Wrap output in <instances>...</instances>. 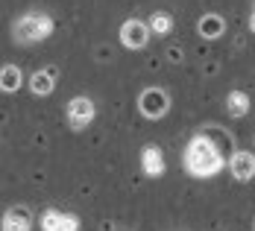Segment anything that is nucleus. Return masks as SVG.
Wrapping results in <instances>:
<instances>
[{
    "mask_svg": "<svg viewBox=\"0 0 255 231\" xmlns=\"http://www.w3.org/2000/svg\"><path fill=\"white\" fill-rule=\"evenodd\" d=\"M185 167L191 176L197 179H211L226 167V155L223 147H217V141L211 135H197L188 147H185Z\"/></svg>",
    "mask_w": 255,
    "mask_h": 231,
    "instance_id": "1",
    "label": "nucleus"
},
{
    "mask_svg": "<svg viewBox=\"0 0 255 231\" xmlns=\"http://www.w3.org/2000/svg\"><path fill=\"white\" fill-rule=\"evenodd\" d=\"M53 29H56V24H53V18L47 12H26L12 24V35L21 44H38V41L50 38Z\"/></svg>",
    "mask_w": 255,
    "mask_h": 231,
    "instance_id": "2",
    "label": "nucleus"
},
{
    "mask_svg": "<svg viewBox=\"0 0 255 231\" xmlns=\"http://www.w3.org/2000/svg\"><path fill=\"white\" fill-rule=\"evenodd\" d=\"M138 111L147 117V120H158V117H164L167 111H170V97H167V91L164 88H144L141 91V97H138Z\"/></svg>",
    "mask_w": 255,
    "mask_h": 231,
    "instance_id": "3",
    "label": "nucleus"
},
{
    "mask_svg": "<svg viewBox=\"0 0 255 231\" xmlns=\"http://www.w3.org/2000/svg\"><path fill=\"white\" fill-rule=\"evenodd\" d=\"M121 41H124L127 50H144L150 44V26L144 21H138V18H129L121 26Z\"/></svg>",
    "mask_w": 255,
    "mask_h": 231,
    "instance_id": "4",
    "label": "nucleus"
},
{
    "mask_svg": "<svg viewBox=\"0 0 255 231\" xmlns=\"http://www.w3.org/2000/svg\"><path fill=\"white\" fill-rule=\"evenodd\" d=\"M65 114H68V123L74 129H85L94 120L97 108H94V100H88V97H74L68 103V108H65Z\"/></svg>",
    "mask_w": 255,
    "mask_h": 231,
    "instance_id": "5",
    "label": "nucleus"
},
{
    "mask_svg": "<svg viewBox=\"0 0 255 231\" xmlns=\"http://www.w3.org/2000/svg\"><path fill=\"white\" fill-rule=\"evenodd\" d=\"M229 173L235 181H253L255 179V155L247 150H238L229 155Z\"/></svg>",
    "mask_w": 255,
    "mask_h": 231,
    "instance_id": "6",
    "label": "nucleus"
},
{
    "mask_svg": "<svg viewBox=\"0 0 255 231\" xmlns=\"http://www.w3.org/2000/svg\"><path fill=\"white\" fill-rule=\"evenodd\" d=\"M0 231H32V211L26 205L9 208L0 220Z\"/></svg>",
    "mask_w": 255,
    "mask_h": 231,
    "instance_id": "7",
    "label": "nucleus"
},
{
    "mask_svg": "<svg viewBox=\"0 0 255 231\" xmlns=\"http://www.w3.org/2000/svg\"><path fill=\"white\" fill-rule=\"evenodd\" d=\"M141 170L150 176V179H158V176H164V153L158 150V147H144L141 150Z\"/></svg>",
    "mask_w": 255,
    "mask_h": 231,
    "instance_id": "8",
    "label": "nucleus"
},
{
    "mask_svg": "<svg viewBox=\"0 0 255 231\" xmlns=\"http://www.w3.org/2000/svg\"><path fill=\"white\" fill-rule=\"evenodd\" d=\"M197 32L203 35L205 41H214V38H220V35L226 32V21H223L217 12H208V15H203V18H200Z\"/></svg>",
    "mask_w": 255,
    "mask_h": 231,
    "instance_id": "9",
    "label": "nucleus"
},
{
    "mask_svg": "<svg viewBox=\"0 0 255 231\" xmlns=\"http://www.w3.org/2000/svg\"><path fill=\"white\" fill-rule=\"evenodd\" d=\"M29 88H32L35 97H47V94H53V88H56V71H53V68H44V71L32 74Z\"/></svg>",
    "mask_w": 255,
    "mask_h": 231,
    "instance_id": "10",
    "label": "nucleus"
},
{
    "mask_svg": "<svg viewBox=\"0 0 255 231\" xmlns=\"http://www.w3.org/2000/svg\"><path fill=\"white\" fill-rule=\"evenodd\" d=\"M250 94L247 91H229V97H226V111H229L232 117H247L250 114Z\"/></svg>",
    "mask_w": 255,
    "mask_h": 231,
    "instance_id": "11",
    "label": "nucleus"
},
{
    "mask_svg": "<svg viewBox=\"0 0 255 231\" xmlns=\"http://www.w3.org/2000/svg\"><path fill=\"white\" fill-rule=\"evenodd\" d=\"M21 68L18 65H3L0 68V91H6V94H12V91H18L21 88Z\"/></svg>",
    "mask_w": 255,
    "mask_h": 231,
    "instance_id": "12",
    "label": "nucleus"
},
{
    "mask_svg": "<svg viewBox=\"0 0 255 231\" xmlns=\"http://www.w3.org/2000/svg\"><path fill=\"white\" fill-rule=\"evenodd\" d=\"M147 26H150V32H155V35H170V29H173V18H170L167 12H153L150 21H147Z\"/></svg>",
    "mask_w": 255,
    "mask_h": 231,
    "instance_id": "13",
    "label": "nucleus"
},
{
    "mask_svg": "<svg viewBox=\"0 0 255 231\" xmlns=\"http://www.w3.org/2000/svg\"><path fill=\"white\" fill-rule=\"evenodd\" d=\"M62 220H65L62 211H44L41 214V231H62Z\"/></svg>",
    "mask_w": 255,
    "mask_h": 231,
    "instance_id": "14",
    "label": "nucleus"
},
{
    "mask_svg": "<svg viewBox=\"0 0 255 231\" xmlns=\"http://www.w3.org/2000/svg\"><path fill=\"white\" fill-rule=\"evenodd\" d=\"M79 229V217L77 214H65V220H62V231H77Z\"/></svg>",
    "mask_w": 255,
    "mask_h": 231,
    "instance_id": "15",
    "label": "nucleus"
},
{
    "mask_svg": "<svg viewBox=\"0 0 255 231\" xmlns=\"http://www.w3.org/2000/svg\"><path fill=\"white\" fill-rule=\"evenodd\" d=\"M250 26H253V32H255V12H253V18H250Z\"/></svg>",
    "mask_w": 255,
    "mask_h": 231,
    "instance_id": "16",
    "label": "nucleus"
}]
</instances>
